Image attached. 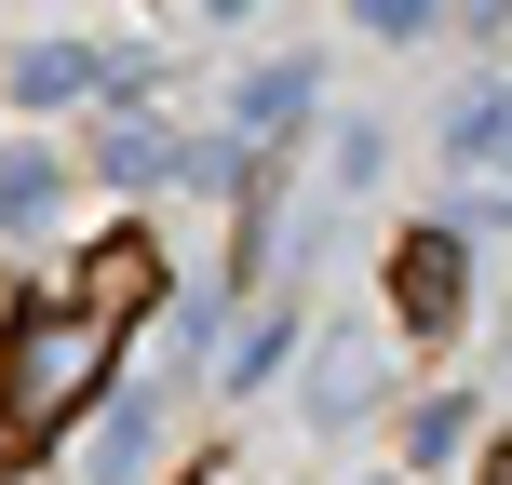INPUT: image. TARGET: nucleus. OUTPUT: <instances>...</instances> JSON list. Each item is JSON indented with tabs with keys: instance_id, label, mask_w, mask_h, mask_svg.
<instances>
[{
	"instance_id": "f257e3e1",
	"label": "nucleus",
	"mask_w": 512,
	"mask_h": 485,
	"mask_svg": "<svg viewBox=\"0 0 512 485\" xmlns=\"http://www.w3.org/2000/svg\"><path fill=\"white\" fill-rule=\"evenodd\" d=\"M108 364H122V324L81 297H27L14 337H0V459H41L54 432L108 405Z\"/></svg>"
},
{
	"instance_id": "f03ea898",
	"label": "nucleus",
	"mask_w": 512,
	"mask_h": 485,
	"mask_svg": "<svg viewBox=\"0 0 512 485\" xmlns=\"http://www.w3.org/2000/svg\"><path fill=\"white\" fill-rule=\"evenodd\" d=\"M459 297H472L459 230H405V243H391V324H405V337H445V324H459Z\"/></svg>"
},
{
	"instance_id": "7ed1b4c3",
	"label": "nucleus",
	"mask_w": 512,
	"mask_h": 485,
	"mask_svg": "<svg viewBox=\"0 0 512 485\" xmlns=\"http://www.w3.org/2000/svg\"><path fill=\"white\" fill-rule=\"evenodd\" d=\"M162 283H176V270H162V243H149V230H108L95 256H81L68 297H81V310H108V324H135V310H162Z\"/></svg>"
},
{
	"instance_id": "20e7f679",
	"label": "nucleus",
	"mask_w": 512,
	"mask_h": 485,
	"mask_svg": "<svg viewBox=\"0 0 512 485\" xmlns=\"http://www.w3.org/2000/svg\"><path fill=\"white\" fill-rule=\"evenodd\" d=\"M445 162L512 189V81H472V95H445Z\"/></svg>"
},
{
	"instance_id": "39448f33",
	"label": "nucleus",
	"mask_w": 512,
	"mask_h": 485,
	"mask_svg": "<svg viewBox=\"0 0 512 485\" xmlns=\"http://www.w3.org/2000/svg\"><path fill=\"white\" fill-rule=\"evenodd\" d=\"M378 405V337H324V378H310V418H324V432H351V418Z\"/></svg>"
},
{
	"instance_id": "423d86ee",
	"label": "nucleus",
	"mask_w": 512,
	"mask_h": 485,
	"mask_svg": "<svg viewBox=\"0 0 512 485\" xmlns=\"http://www.w3.org/2000/svg\"><path fill=\"white\" fill-rule=\"evenodd\" d=\"M95 81H108L95 41H27L14 54V108H68V95H95Z\"/></svg>"
},
{
	"instance_id": "0eeeda50",
	"label": "nucleus",
	"mask_w": 512,
	"mask_h": 485,
	"mask_svg": "<svg viewBox=\"0 0 512 485\" xmlns=\"http://www.w3.org/2000/svg\"><path fill=\"white\" fill-rule=\"evenodd\" d=\"M95 162H108L122 189H176V176H189V135H176V122H108Z\"/></svg>"
},
{
	"instance_id": "6e6552de",
	"label": "nucleus",
	"mask_w": 512,
	"mask_h": 485,
	"mask_svg": "<svg viewBox=\"0 0 512 485\" xmlns=\"http://www.w3.org/2000/svg\"><path fill=\"white\" fill-rule=\"evenodd\" d=\"M54 203H68V162H54V149H14V162H0V243H27Z\"/></svg>"
},
{
	"instance_id": "1a4fd4ad",
	"label": "nucleus",
	"mask_w": 512,
	"mask_h": 485,
	"mask_svg": "<svg viewBox=\"0 0 512 485\" xmlns=\"http://www.w3.org/2000/svg\"><path fill=\"white\" fill-rule=\"evenodd\" d=\"M230 108H243V135H256V149H270V135H283V122H297V108H310V68H297V54H283V68H256V81H243Z\"/></svg>"
},
{
	"instance_id": "9d476101",
	"label": "nucleus",
	"mask_w": 512,
	"mask_h": 485,
	"mask_svg": "<svg viewBox=\"0 0 512 485\" xmlns=\"http://www.w3.org/2000/svg\"><path fill=\"white\" fill-rule=\"evenodd\" d=\"M283 351H297V310H256V324L230 337V364H216V378H230V391H256V378H283Z\"/></svg>"
},
{
	"instance_id": "9b49d317",
	"label": "nucleus",
	"mask_w": 512,
	"mask_h": 485,
	"mask_svg": "<svg viewBox=\"0 0 512 485\" xmlns=\"http://www.w3.org/2000/svg\"><path fill=\"white\" fill-rule=\"evenodd\" d=\"M149 472V405H108V432H95V472L81 485H135Z\"/></svg>"
},
{
	"instance_id": "f8f14e48",
	"label": "nucleus",
	"mask_w": 512,
	"mask_h": 485,
	"mask_svg": "<svg viewBox=\"0 0 512 485\" xmlns=\"http://www.w3.org/2000/svg\"><path fill=\"white\" fill-rule=\"evenodd\" d=\"M459 445H472V405L445 391V405H418V432H405V472H445Z\"/></svg>"
},
{
	"instance_id": "ddd939ff",
	"label": "nucleus",
	"mask_w": 512,
	"mask_h": 485,
	"mask_svg": "<svg viewBox=\"0 0 512 485\" xmlns=\"http://www.w3.org/2000/svg\"><path fill=\"white\" fill-rule=\"evenodd\" d=\"M432 14H445V0H351V27H364V41H418Z\"/></svg>"
},
{
	"instance_id": "4468645a",
	"label": "nucleus",
	"mask_w": 512,
	"mask_h": 485,
	"mask_svg": "<svg viewBox=\"0 0 512 485\" xmlns=\"http://www.w3.org/2000/svg\"><path fill=\"white\" fill-rule=\"evenodd\" d=\"M486 485H512V445H499V459H486Z\"/></svg>"
}]
</instances>
